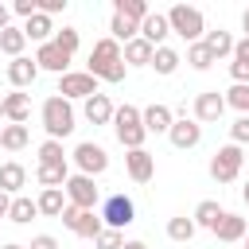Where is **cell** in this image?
<instances>
[{
    "label": "cell",
    "mask_w": 249,
    "mask_h": 249,
    "mask_svg": "<svg viewBox=\"0 0 249 249\" xmlns=\"http://www.w3.org/2000/svg\"><path fill=\"white\" fill-rule=\"evenodd\" d=\"M86 74H93L97 82H109V86H121L128 66H124V54H121V43L117 39H97L93 51H89V62H86Z\"/></svg>",
    "instance_id": "6da1fadb"
},
{
    "label": "cell",
    "mask_w": 249,
    "mask_h": 249,
    "mask_svg": "<svg viewBox=\"0 0 249 249\" xmlns=\"http://www.w3.org/2000/svg\"><path fill=\"white\" fill-rule=\"evenodd\" d=\"M39 121H43V132H47V140H66V136L78 128L74 101H66L62 93H51V97L39 105Z\"/></svg>",
    "instance_id": "7a4b0ae2"
},
{
    "label": "cell",
    "mask_w": 249,
    "mask_h": 249,
    "mask_svg": "<svg viewBox=\"0 0 249 249\" xmlns=\"http://www.w3.org/2000/svg\"><path fill=\"white\" fill-rule=\"evenodd\" d=\"M113 136L121 140V148L124 152H132V148H144V140H148V128H144V117H140V109L136 105H117V113H113Z\"/></svg>",
    "instance_id": "3957f363"
},
{
    "label": "cell",
    "mask_w": 249,
    "mask_h": 249,
    "mask_svg": "<svg viewBox=\"0 0 249 249\" xmlns=\"http://www.w3.org/2000/svg\"><path fill=\"white\" fill-rule=\"evenodd\" d=\"M167 23H171V35H179L187 47L191 43H202V35H206V19L191 4H171L167 8Z\"/></svg>",
    "instance_id": "277c9868"
},
{
    "label": "cell",
    "mask_w": 249,
    "mask_h": 249,
    "mask_svg": "<svg viewBox=\"0 0 249 249\" xmlns=\"http://www.w3.org/2000/svg\"><path fill=\"white\" fill-rule=\"evenodd\" d=\"M101 222H105V230H124V226H132L136 222V202L124 195V191H113V195H105L101 198Z\"/></svg>",
    "instance_id": "5b68a950"
},
{
    "label": "cell",
    "mask_w": 249,
    "mask_h": 249,
    "mask_svg": "<svg viewBox=\"0 0 249 249\" xmlns=\"http://www.w3.org/2000/svg\"><path fill=\"white\" fill-rule=\"evenodd\" d=\"M245 167V148L237 144H222L214 156H210V179L214 183H233Z\"/></svg>",
    "instance_id": "8992f818"
},
{
    "label": "cell",
    "mask_w": 249,
    "mask_h": 249,
    "mask_svg": "<svg viewBox=\"0 0 249 249\" xmlns=\"http://www.w3.org/2000/svg\"><path fill=\"white\" fill-rule=\"evenodd\" d=\"M66 202L70 206H78V210H97L101 206V187H97V179L93 175H82V171H74L70 179H66Z\"/></svg>",
    "instance_id": "52a82bcc"
},
{
    "label": "cell",
    "mask_w": 249,
    "mask_h": 249,
    "mask_svg": "<svg viewBox=\"0 0 249 249\" xmlns=\"http://www.w3.org/2000/svg\"><path fill=\"white\" fill-rule=\"evenodd\" d=\"M54 93H62L66 101H89L93 93H101V86H97L93 74H86V70H70V74L58 78V89H54Z\"/></svg>",
    "instance_id": "ba28073f"
},
{
    "label": "cell",
    "mask_w": 249,
    "mask_h": 249,
    "mask_svg": "<svg viewBox=\"0 0 249 249\" xmlns=\"http://www.w3.org/2000/svg\"><path fill=\"white\" fill-rule=\"evenodd\" d=\"M70 163H74L82 175H93V179H97V175L109 167V152H105L101 144H93V140H82V144L70 152Z\"/></svg>",
    "instance_id": "9c48e42d"
},
{
    "label": "cell",
    "mask_w": 249,
    "mask_h": 249,
    "mask_svg": "<svg viewBox=\"0 0 249 249\" xmlns=\"http://www.w3.org/2000/svg\"><path fill=\"white\" fill-rule=\"evenodd\" d=\"M62 226L70 233H78V237H89V241H97V233L105 230V222H101L97 210H78V206H66L62 210Z\"/></svg>",
    "instance_id": "30bf717a"
},
{
    "label": "cell",
    "mask_w": 249,
    "mask_h": 249,
    "mask_svg": "<svg viewBox=\"0 0 249 249\" xmlns=\"http://www.w3.org/2000/svg\"><path fill=\"white\" fill-rule=\"evenodd\" d=\"M222 113H226V93H218V89H202L195 97V105H191V117L198 124H218Z\"/></svg>",
    "instance_id": "8fae6325"
},
{
    "label": "cell",
    "mask_w": 249,
    "mask_h": 249,
    "mask_svg": "<svg viewBox=\"0 0 249 249\" xmlns=\"http://www.w3.org/2000/svg\"><path fill=\"white\" fill-rule=\"evenodd\" d=\"M70 58H74V54H66L54 39H51V43H43V47L35 51V66H39V70H51V74H58V78H62V74H70Z\"/></svg>",
    "instance_id": "7c38bea8"
},
{
    "label": "cell",
    "mask_w": 249,
    "mask_h": 249,
    "mask_svg": "<svg viewBox=\"0 0 249 249\" xmlns=\"http://www.w3.org/2000/svg\"><path fill=\"white\" fill-rule=\"evenodd\" d=\"M167 140H171L179 152H191V148H198V140H202V124H198L195 117H175Z\"/></svg>",
    "instance_id": "4fadbf2b"
},
{
    "label": "cell",
    "mask_w": 249,
    "mask_h": 249,
    "mask_svg": "<svg viewBox=\"0 0 249 249\" xmlns=\"http://www.w3.org/2000/svg\"><path fill=\"white\" fill-rule=\"evenodd\" d=\"M124 171H128L132 183H152V175H156V156H152L148 148H132V152H124Z\"/></svg>",
    "instance_id": "5bb4252c"
},
{
    "label": "cell",
    "mask_w": 249,
    "mask_h": 249,
    "mask_svg": "<svg viewBox=\"0 0 249 249\" xmlns=\"http://www.w3.org/2000/svg\"><path fill=\"white\" fill-rule=\"evenodd\" d=\"M140 117H144L148 136H167V132H171V124H175V109H167V105H160V101L144 105V109H140Z\"/></svg>",
    "instance_id": "9a60e30c"
},
{
    "label": "cell",
    "mask_w": 249,
    "mask_h": 249,
    "mask_svg": "<svg viewBox=\"0 0 249 249\" xmlns=\"http://www.w3.org/2000/svg\"><path fill=\"white\" fill-rule=\"evenodd\" d=\"M113 113H117V105H113V97L109 93H93L89 101H82V117L97 128V124H113Z\"/></svg>",
    "instance_id": "2e32d148"
},
{
    "label": "cell",
    "mask_w": 249,
    "mask_h": 249,
    "mask_svg": "<svg viewBox=\"0 0 249 249\" xmlns=\"http://www.w3.org/2000/svg\"><path fill=\"white\" fill-rule=\"evenodd\" d=\"M35 78H39V66H35V58H12L8 62V82H12V89H27V86H35Z\"/></svg>",
    "instance_id": "e0dca14e"
},
{
    "label": "cell",
    "mask_w": 249,
    "mask_h": 249,
    "mask_svg": "<svg viewBox=\"0 0 249 249\" xmlns=\"http://www.w3.org/2000/svg\"><path fill=\"white\" fill-rule=\"evenodd\" d=\"M4 117H8V124H27V117H31V93H23V89L4 93Z\"/></svg>",
    "instance_id": "ac0fdd59"
},
{
    "label": "cell",
    "mask_w": 249,
    "mask_h": 249,
    "mask_svg": "<svg viewBox=\"0 0 249 249\" xmlns=\"http://www.w3.org/2000/svg\"><path fill=\"white\" fill-rule=\"evenodd\" d=\"M35 202H39V214H43V218H62V210L70 206L62 187H43V191L35 195Z\"/></svg>",
    "instance_id": "d6986e66"
},
{
    "label": "cell",
    "mask_w": 249,
    "mask_h": 249,
    "mask_svg": "<svg viewBox=\"0 0 249 249\" xmlns=\"http://www.w3.org/2000/svg\"><path fill=\"white\" fill-rule=\"evenodd\" d=\"M245 233H249V222L241 214H233V210H226L222 222L214 226V237L218 241H245Z\"/></svg>",
    "instance_id": "ffe728a7"
},
{
    "label": "cell",
    "mask_w": 249,
    "mask_h": 249,
    "mask_svg": "<svg viewBox=\"0 0 249 249\" xmlns=\"http://www.w3.org/2000/svg\"><path fill=\"white\" fill-rule=\"evenodd\" d=\"M23 183H27V167H23L19 160L0 163V191H8V195L16 198V195H23Z\"/></svg>",
    "instance_id": "44dd1931"
},
{
    "label": "cell",
    "mask_w": 249,
    "mask_h": 249,
    "mask_svg": "<svg viewBox=\"0 0 249 249\" xmlns=\"http://www.w3.org/2000/svg\"><path fill=\"white\" fill-rule=\"evenodd\" d=\"M54 31H58V27H54V19H51V16H43V12H35V16L23 23L27 43H39V47H43V43H51V39H54Z\"/></svg>",
    "instance_id": "7402d4cb"
},
{
    "label": "cell",
    "mask_w": 249,
    "mask_h": 249,
    "mask_svg": "<svg viewBox=\"0 0 249 249\" xmlns=\"http://www.w3.org/2000/svg\"><path fill=\"white\" fill-rule=\"evenodd\" d=\"M171 35V23H167V12H152L144 23H140V39H148L152 47H163V39Z\"/></svg>",
    "instance_id": "603a6c76"
},
{
    "label": "cell",
    "mask_w": 249,
    "mask_h": 249,
    "mask_svg": "<svg viewBox=\"0 0 249 249\" xmlns=\"http://www.w3.org/2000/svg\"><path fill=\"white\" fill-rule=\"evenodd\" d=\"M121 54H124V66L132 70V66H152V54H156V47L148 43V39H132V43H124L121 47Z\"/></svg>",
    "instance_id": "cb8c5ba5"
},
{
    "label": "cell",
    "mask_w": 249,
    "mask_h": 249,
    "mask_svg": "<svg viewBox=\"0 0 249 249\" xmlns=\"http://www.w3.org/2000/svg\"><path fill=\"white\" fill-rule=\"evenodd\" d=\"M222 214H226V210H222V202H218V198H202V202L195 206V214H191V218H195V226H198V230H210V233H214V226L222 222Z\"/></svg>",
    "instance_id": "d4e9b609"
},
{
    "label": "cell",
    "mask_w": 249,
    "mask_h": 249,
    "mask_svg": "<svg viewBox=\"0 0 249 249\" xmlns=\"http://www.w3.org/2000/svg\"><path fill=\"white\" fill-rule=\"evenodd\" d=\"M202 43H206V51H210V54H214V62H218V58H233V43H237V39H233L230 31H222V27H218V31H206V35H202Z\"/></svg>",
    "instance_id": "484cf974"
},
{
    "label": "cell",
    "mask_w": 249,
    "mask_h": 249,
    "mask_svg": "<svg viewBox=\"0 0 249 249\" xmlns=\"http://www.w3.org/2000/svg\"><path fill=\"white\" fill-rule=\"evenodd\" d=\"M27 144H31L27 124H0V148L4 152H23Z\"/></svg>",
    "instance_id": "4316f807"
},
{
    "label": "cell",
    "mask_w": 249,
    "mask_h": 249,
    "mask_svg": "<svg viewBox=\"0 0 249 249\" xmlns=\"http://www.w3.org/2000/svg\"><path fill=\"white\" fill-rule=\"evenodd\" d=\"M74 171H70V163H39L35 167V179H39V187H66V179H70Z\"/></svg>",
    "instance_id": "83f0119b"
},
{
    "label": "cell",
    "mask_w": 249,
    "mask_h": 249,
    "mask_svg": "<svg viewBox=\"0 0 249 249\" xmlns=\"http://www.w3.org/2000/svg\"><path fill=\"white\" fill-rule=\"evenodd\" d=\"M179 62H183V54H179L175 47H167V43H163V47H156V54H152V70H156V74H163V78H171V74L179 70Z\"/></svg>",
    "instance_id": "f1b7e54d"
},
{
    "label": "cell",
    "mask_w": 249,
    "mask_h": 249,
    "mask_svg": "<svg viewBox=\"0 0 249 249\" xmlns=\"http://www.w3.org/2000/svg\"><path fill=\"white\" fill-rule=\"evenodd\" d=\"M31 218H39V202H35L31 195H16V198H12V210H8V222L27 226Z\"/></svg>",
    "instance_id": "f546056e"
},
{
    "label": "cell",
    "mask_w": 249,
    "mask_h": 249,
    "mask_svg": "<svg viewBox=\"0 0 249 249\" xmlns=\"http://www.w3.org/2000/svg\"><path fill=\"white\" fill-rule=\"evenodd\" d=\"M113 16H124V19H132V23H144V19L152 16V8H148L144 0H113Z\"/></svg>",
    "instance_id": "4dcf8cb0"
},
{
    "label": "cell",
    "mask_w": 249,
    "mask_h": 249,
    "mask_svg": "<svg viewBox=\"0 0 249 249\" xmlns=\"http://www.w3.org/2000/svg\"><path fill=\"white\" fill-rule=\"evenodd\" d=\"M23 47H27L23 27H8V31H0V51H4L8 58H23Z\"/></svg>",
    "instance_id": "1f68e13d"
},
{
    "label": "cell",
    "mask_w": 249,
    "mask_h": 249,
    "mask_svg": "<svg viewBox=\"0 0 249 249\" xmlns=\"http://www.w3.org/2000/svg\"><path fill=\"white\" fill-rule=\"evenodd\" d=\"M136 35H140V23H132V19H124V16H113V19H109V39H117L121 47L132 43Z\"/></svg>",
    "instance_id": "d6a6232c"
},
{
    "label": "cell",
    "mask_w": 249,
    "mask_h": 249,
    "mask_svg": "<svg viewBox=\"0 0 249 249\" xmlns=\"http://www.w3.org/2000/svg\"><path fill=\"white\" fill-rule=\"evenodd\" d=\"M195 233H198L195 218H187V214H175V218H167V237H171V241H191Z\"/></svg>",
    "instance_id": "836d02e7"
},
{
    "label": "cell",
    "mask_w": 249,
    "mask_h": 249,
    "mask_svg": "<svg viewBox=\"0 0 249 249\" xmlns=\"http://www.w3.org/2000/svg\"><path fill=\"white\" fill-rule=\"evenodd\" d=\"M187 66L191 70H210L214 66V54L206 51V43H191L187 47Z\"/></svg>",
    "instance_id": "e575fe53"
},
{
    "label": "cell",
    "mask_w": 249,
    "mask_h": 249,
    "mask_svg": "<svg viewBox=\"0 0 249 249\" xmlns=\"http://www.w3.org/2000/svg\"><path fill=\"white\" fill-rule=\"evenodd\" d=\"M226 109H237V117H249V86H230L226 89Z\"/></svg>",
    "instance_id": "d590c367"
},
{
    "label": "cell",
    "mask_w": 249,
    "mask_h": 249,
    "mask_svg": "<svg viewBox=\"0 0 249 249\" xmlns=\"http://www.w3.org/2000/svg\"><path fill=\"white\" fill-rule=\"evenodd\" d=\"M39 163H70V156L62 152V140H43L39 144Z\"/></svg>",
    "instance_id": "8d00e7d4"
},
{
    "label": "cell",
    "mask_w": 249,
    "mask_h": 249,
    "mask_svg": "<svg viewBox=\"0 0 249 249\" xmlns=\"http://www.w3.org/2000/svg\"><path fill=\"white\" fill-rule=\"evenodd\" d=\"M54 43H58L66 54H74L78 43H82V35H78V27H58V31H54Z\"/></svg>",
    "instance_id": "74e56055"
},
{
    "label": "cell",
    "mask_w": 249,
    "mask_h": 249,
    "mask_svg": "<svg viewBox=\"0 0 249 249\" xmlns=\"http://www.w3.org/2000/svg\"><path fill=\"white\" fill-rule=\"evenodd\" d=\"M93 249H124V233L121 230H101L97 241H93Z\"/></svg>",
    "instance_id": "f35d334b"
},
{
    "label": "cell",
    "mask_w": 249,
    "mask_h": 249,
    "mask_svg": "<svg viewBox=\"0 0 249 249\" xmlns=\"http://www.w3.org/2000/svg\"><path fill=\"white\" fill-rule=\"evenodd\" d=\"M230 144H237V148L249 144V117H237V121L230 124Z\"/></svg>",
    "instance_id": "ab89813d"
},
{
    "label": "cell",
    "mask_w": 249,
    "mask_h": 249,
    "mask_svg": "<svg viewBox=\"0 0 249 249\" xmlns=\"http://www.w3.org/2000/svg\"><path fill=\"white\" fill-rule=\"evenodd\" d=\"M35 12H39V0H16V4H12V16H19L23 23H27Z\"/></svg>",
    "instance_id": "60d3db41"
},
{
    "label": "cell",
    "mask_w": 249,
    "mask_h": 249,
    "mask_svg": "<svg viewBox=\"0 0 249 249\" xmlns=\"http://www.w3.org/2000/svg\"><path fill=\"white\" fill-rule=\"evenodd\" d=\"M27 249H62V245H58V237H51V233H35Z\"/></svg>",
    "instance_id": "b9f144b4"
},
{
    "label": "cell",
    "mask_w": 249,
    "mask_h": 249,
    "mask_svg": "<svg viewBox=\"0 0 249 249\" xmlns=\"http://www.w3.org/2000/svg\"><path fill=\"white\" fill-rule=\"evenodd\" d=\"M39 12H43V16H51V19H54V16H58V12H66V0H39Z\"/></svg>",
    "instance_id": "7bdbcfd3"
},
{
    "label": "cell",
    "mask_w": 249,
    "mask_h": 249,
    "mask_svg": "<svg viewBox=\"0 0 249 249\" xmlns=\"http://www.w3.org/2000/svg\"><path fill=\"white\" fill-rule=\"evenodd\" d=\"M233 62H249V39H245V35L233 43Z\"/></svg>",
    "instance_id": "ee69618b"
},
{
    "label": "cell",
    "mask_w": 249,
    "mask_h": 249,
    "mask_svg": "<svg viewBox=\"0 0 249 249\" xmlns=\"http://www.w3.org/2000/svg\"><path fill=\"white\" fill-rule=\"evenodd\" d=\"M12 27V4H0V31Z\"/></svg>",
    "instance_id": "f6af8a7d"
},
{
    "label": "cell",
    "mask_w": 249,
    "mask_h": 249,
    "mask_svg": "<svg viewBox=\"0 0 249 249\" xmlns=\"http://www.w3.org/2000/svg\"><path fill=\"white\" fill-rule=\"evenodd\" d=\"M8 210H12V195L0 191V218H8Z\"/></svg>",
    "instance_id": "bcb514c9"
},
{
    "label": "cell",
    "mask_w": 249,
    "mask_h": 249,
    "mask_svg": "<svg viewBox=\"0 0 249 249\" xmlns=\"http://www.w3.org/2000/svg\"><path fill=\"white\" fill-rule=\"evenodd\" d=\"M241 31H245V39H249V8L241 12Z\"/></svg>",
    "instance_id": "7dc6e473"
},
{
    "label": "cell",
    "mask_w": 249,
    "mask_h": 249,
    "mask_svg": "<svg viewBox=\"0 0 249 249\" xmlns=\"http://www.w3.org/2000/svg\"><path fill=\"white\" fill-rule=\"evenodd\" d=\"M124 249H148V245H144V241H136V237H132V241H124Z\"/></svg>",
    "instance_id": "c3c4849f"
},
{
    "label": "cell",
    "mask_w": 249,
    "mask_h": 249,
    "mask_svg": "<svg viewBox=\"0 0 249 249\" xmlns=\"http://www.w3.org/2000/svg\"><path fill=\"white\" fill-rule=\"evenodd\" d=\"M241 198H245V206H249V179H245V187H241Z\"/></svg>",
    "instance_id": "681fc988"
},
{
    "label": "cell",
    "mask_w": 249,
    "mask_h": 249,
    "mask_svg": "<svg viewBox=\"0 0 249 249\" xmlns=\"http://www.w3.org/2000/svg\"><path fill=\"white\" fill-rule=\"evenodd\" d=\"M0 249H27V245H19V241H8V245H0Z\"/></svg>",
    "instance_id": "f907efd6"
},
{
    "label": "cell",
    "mask_w": 249,
    "mask_h": 249,
    "mask_svg": "<svg viewBox=\"0 0 249 249\" xmlns=\"http://www.w3.org/2000/svg\"><path fill=\"white\" fill-rule=\"evenodd\" d=\"M0 121H8V117H4V97H0Z\"/></svg>",
    "instance_id": "816d5d0a"
},
{
    "label": "cell",
    "mask_w": 249,
    "mask_h": 249,
    "mask_svg": "<svg viewBox=\"0 0 249 249\" xmlns=\"http://www.w3.org/2000/svg\"><path fill=\"white\" fill-rule=\"evenodd\" d=\"M245 249H249V233H245Z\"/></svg>",
    "instance_id": "f5cc1de1"
}]
</instances>
